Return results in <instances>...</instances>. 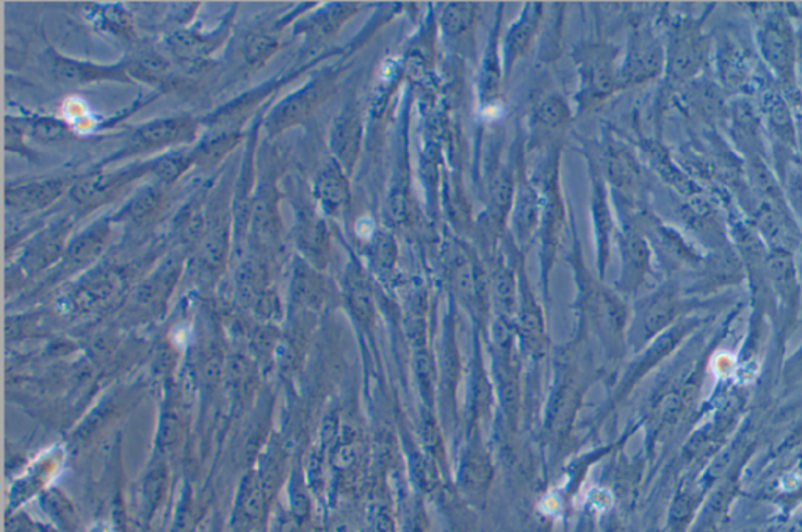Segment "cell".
<instances>
[{"label": "cell", "instance_id": "cell-1", "mask_svg": "<svg viewBox=\"0 0 802 532\" xmlns=\"http://www.w3.org/2000/svg\"><path fill=\"white\" fill-rule=\"evenodd\" d=\"M582 73V105H593L597 101L613 93L616 87V73H614L613 60L609 49L602 46L585 48L581 56Z\"/></svg>", "mask_w": 802, "mask_h": 532}, {"label": "cell", "instance_id": "cell-26", "mask_svg": "<svg viewBox=\"0 0 802 532\" xmlns=\"http://www.w3.org/2000/svg\"><path fill=\"white\" fill-rule=\"evenodd\" d=\"M157 191H143V193H141L140 197H137L136 200L132 201V204L129 205V215H132L133 218H141V216L148 215V213L153 211L155 205H157Z\"/></svg>", "mask_w": 802, "mask_h": 532}, {"label": "cell", "instance_id": "cell-19", "mask_svg": "<svg viewBox=\"0 0 802 532\" xmlns=\"http://www.w3.org/2000/svg\"><path fill=\"white\" fill-rule=\"evenodd\" d=\"M235 141L237 138L232 135H222L204 144L194 157L201 163H214L215 160H220L222 155L228 154L229 149L234 148Z\"/></svg>", "mask_w": 802, "mask_h": 532}, {"label": "cell", "instance_id": "cell-21", "mask_svg": "<svg viewBox=\"0 0 802 532\" xmlns=\"http://www.w3.org/2000/svg\"><path fill=\"white\" fill-rule=\"evenodd\" d=\"M494 289H496L497 300L505 311H511L514 306V280L507 269H500L494 279Z\"/></svg>", "mask_w": 802, "mask_h": 532}, {"label": "cell", "instance_id": "cell-6", "mask_svg": "<svg viewBox=\"0 0 802 532\" xmlns=\"http://www.w3.org/2000/svg\"><path fill=\"white\" fill-rule=\"evenodd\" d=\"M194 137V124L189 118L155 121L137 130L136 140L140 147L162 148L190 141Z\"/></svg>", "mask_w": 802, "mask_h": 532}, {"label": "cell", "instance_id": "cell-13", "mask_svg": "<svg viewBox=\"0 0 802 532\" xmlns=\"http://www.w3.org/2000/svg\"><path fill=\"white\" fill-rule=\"evenodd\" d=\"M473 14H475V7L469 3H448L444 9L441 23L448 35L464 34L471 27Z\"/></svg>", "mask_w": 802, "mask_h": 532}, {"label": "cell", "instance_id": "cell-10", "mask_svg": "<svg viewBox=\"0 0 802 532\" xmlns=\"http://www.w3.org/2000/svg\"><path fill=\"white\" fill-rule=\"evenodd\" d=\"M316 193L323 207L330 212H339L348 202V183H346L344 169L338 162H332L327 168L321 169L317 177Z\"/></svg>", "mask_w": 802, "mask_h": 532}, {"label": "cell", "instance_id": "cell-28", "mask_svg": "<svg viewBox=\"0 0 802 532\" xmlns=\"http://www.w3.org/2000/svg\"><path fill=\"white\" fill-rule=\"evenodd\" d=\"M588 517H583L581 521H578L577 527H575L574 532H586L588 531Z\"/></svg>", "mask_w": 802, "mask_h": 532}, {"label": "cell", "instance_id": "cell-5", "mask_svg": "<svg viewBox=\"0 0 802 532\" xmlns=\"http://www.w3.org/2000/svg\"><path fill=\"white\" fill-rule=\"evenodd\" d=\"M137 176H140V172L93 174L77 182L71 190V197L79 204H98L109 200L113 193Z\"/></svg>", "mask_w": 802, "mask_h": 532}, {"label": "cell", "instance_id": "cell-2", "mask_svg": "<svg viewBox=\"0 0 802 532\" xmlns=\"http://www.w3.org/2000/svg\"><path fill=\"white\" fill-rule=\"evenodd\" d=\"M331 87L332 80L328 76L310 81L306 88L293 94L292 98L285 99L275 110L273 115L268 118V129L278 134L284 130L285 127L302 123L323 102V99L330 96Z\"/></svg>", "mask_w": 802, "mask_h": 532}, {"label": "cell", "instance_id": "cell-17", "mask_svg": "<svg viewBox=\"0 0 802 532\" xmlns=\"http://www.w3.org/2000/svg\"><path fill=\"white\" fill-rule=\"evenodd\" d=\"M278 41L268 35H257L246 45V60L251 65H259L265 60L270 59L271 53L277 51Z\"/></svg>", "mask_w": 802, "mask_h": 532}, {"label": "cell", "instance_id": "cell-8", "mask_svg": "<svg viewBox=\"0 0 802 532\" xmlns=\"http://www.w3.org/2000/svg\"><path fill=\"white\" fill-rule=\"evenodd\" d=\"M62 193L63 183L59 180L34 182L7 191V204L21 208V211H38L59 200Z\"/></svg>", "mask_w": 802, "mask_h": 532}, {"label": "cell", "instance_id": "cell-18", "mask_svg": "<svg viewBox=\"0 0 802 532\" xmlns=\"http://www.w3.org/2000/svg\"><path fill=\"white\" fill-rule=\"evenodd\" d=\"M533 191H526L519 202L518 216H515V225H518L519 233H530L532 227L535 226L536 215H538V204Z\"/></svg>", "mask_w": 802, "mask_h": 532}, {"label": "cell", "instance_id": "cell-20", "mask_svg": "<svg viewBox=\"0 0 802 532\" xmlns=\"http://www.w3.org/2000/svg\"><path fill=\"white\" fill-rule=\"evenodd\" d=\"M31 134L42 141H60L68 137L69 129L59 121L41 118L31 123Z\"/></svg>", "mask_w": 802, "mask_h": 532}, {"label": "cell", "instance_id": "cell-24", "mask_svg": "<svg viewBox=\"0 0 802 532\" xmlns=\"http://www.w3.org/2000/svg\"><path fill=\"white\" fill-rule=\"evenodd\" d=\"M187 165H189V162L186 159L166 157L155 163L154 172L165 182H171V180L178 179L180 174L186 172Z\"/></svg>", "mask_w": 802, "mask_h": 532}, {"label": "cell", "instance_id": "cell-7", "mask_svg": "<svg viewBox=\"0 0 802 532\" xmlns=\"http://www.w3.org/2000/svg\"><path fill=\"white\" fill-rule=\"evenodd\" d=\"M540 12H543V9H540L539 3H530L525 7L524 13L519 17L518 23L511 27L507 42H505V67H507V71H511L515 62L532 46L533 38L538 31Z\"/></svg>", "mask_w": 802, "mask_h": 532}, {"label": "cell", "instance_id": "cell-14", "mask_svg": "<svg viewBox=\"0 0 802 532\" xmlns=\"http://www.w3.org/2000/svg\"><path fill=\"white\" fill-rule=\"evenodd\" d=\"M169 45L180 59L186 60L200 59L214 48V42L201 40V38L194 37L192 34H186V31L173 35Z\"/></svg>", "mask_w": 802, "mask_h": 532}, {"label": "cell", "instance_id": "cell-11", "mask_svg": "<svg viewBox=\"0 0 802 532\" xmlns=\"http://www.w3.org/2000/svg\"><path fill=\"white\" fill-rule=\"evenodd\" d=\"M578 395L577 390L571 382H561L555 390L552 401H550L549 431L555 435H564L571 428L572 418L577 413Z\"/></svg>", "mask_w": 802, "mask_h": 532}, {"label": "cell", "instance_id": "cell-16", "mask_svg": "<svg viewBox=\"0 0 802 532\" xmlns=\"http://www.w3.org/2000/svg\"><path fill=\"white\" fill-rule=\"evenodd\" d=\"M766 51L776 66L782 67L789 63V41L779 27L766 31Z\"/></svg>", "mask_w": 802, "mask_h": 532}, {"label": "cell", "instance_id": "cell-4", "mask_svg": "<svg viewBox=\"0 0 802 532\" xmlns=\"http://www.w3.org/2000/svg\"><path fill=\"white\" fill-rule=\"evenodd\" d=\"M360 137H362V129H360L358 115L355 110H345L335 121L331 135L332 152L344 172L345 169L349 172L358 159Z\"/></svg>", "mask_w": 802, "mask_h": 532}, {"label": "cell", "instance_id": "cell-15", "mask_svg": "<svg viewBox=\"0 0 802 532\" xmlns=\"http://www.w3.org/2000/svg\"><path fill=\"white\" fill-rule=\"evenodd\" d=\"M624 278L631 280L635 273L641 271L648 262L645 243L637 237L628 236L624 239Z\"/></svg>", "mask_w": 802, "mask_h": 532}, {"label": "cell", "instance_id": "cell-22", "mask_svg": "<svg viewBox=\"0 0 802 532\" xmlns=\"http://www.w3.org/2000/svg\"><path fill=\"white\" fill-rule=\"evenodd\" d=\"M130 71H132V73H136L137 71L141 79L155 80L165 73L166 63L162 62L158 56L144 55L141 56V59L137 60L136 63H133L132 69Z\"/></svg>", "mask_w": 802, "mask_h": 532}, {"label": "cell", "instance_id": "cell-27", "mask_svg": "<svg viewBox=\"0 0 802 532\" xmlns=\"http://www.w3.org/2000/svg\"><path fill=\"white\" fill-rule=\"evenodd\" d=\"M405 532H425L423 531L422 514L416 512L412 514L411 517H409Z\"/></svg>", "mask_w": 802, "mask_h": 532}, {"label": "cell", "instance_id": "cell-25", "mask_svg": "<svg viewBox=\"0 0 802 532\" xmlns=\"http://www.w3.org/2000/svg\"><path fill=\"white\" fill-rule=\"evenodd\" d=\"M417 376L422 387L423 398L430 400L433 395V365L429 354L420 353L417 356Z\"/></svg>", "mask_w": 802, "mask_h": 532}, {"label": "cell", "instance_id": "cell-9", "mask_svg": "<svg viewBox=\"0 0 802 532\" xmlns=\"http://www.w3.org/2000/svg\"><path fill=\"white\" fill-rule=\"evenodd\" d=\"M54 76L60 84L82 85L94 80H125L126 74L118 67H101L87 63L69 62L65 59H55Z\"/></svg>", "mask_w": 802, "mask_h": 532}, {"label": "cell", "instance_id": "cell-3", "mask_svg": "<svg viewBox=\"0 0 802 532\" xmlns=\"http://www.w3.org/2000/svg\"><path fill=\"white\" fill-rule=\"evenodd\" d=\"M493 479L494 467L489 456L479 442H472L459 466V489L472 503H482L489 492Z\"/></svg>", "mask_w": 802, "mask_h": 532}, {"label": "cell", "instance_id": "cell-23", "mask_svg": "<svg viewBox=\"0 0 802 532\" xmlns=\"http://www.w3.org/2000/svg\"><path fill=\"white\" fill-rule=\"evenodd\" d=\"M105 236H107V227L105 226H99L97 227V229L90 230V232L85 233L84 237H80V240L77 241V243H74V255H77V257H82V255L93 253V251H97L98 248L101 246L102 241H104L105 239Z\"/></svg>", "mask_w": 802, "mask_h": 532}, {"label": "cell", "instance_id": "cell-12", "mask_svg": "<svg viewBox=\"0 0 802 532\" xmlns=\"http://www.w3.org/2000/svg\"><path fill=\"white\" fill-rule=\"evenodd\" d=\"M571 118L568 105L564 104L563 99L557 98V96H550V98L544 99L538 105L535 112V124L540 130H557L563 127Z\"/></svg>", "mask_w": 802, "mask_h": 532}]
</instances>
